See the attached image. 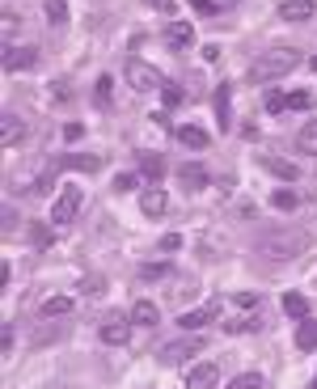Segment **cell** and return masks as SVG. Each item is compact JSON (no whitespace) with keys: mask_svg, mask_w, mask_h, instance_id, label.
<instances>
[{"mask_svg":"<svg viewBox=\"0 0 317 389\" xmlns=\"http://www.w3.org/2000/svg\"><path fill=\"white\" fill-rule=\"evenodd\" d=\"M301 64V51L297 47H267L254 64H250V80H280V76H288L292 68Z\"/></svg>","mask_w":317,"mask_h":389,"instance_id":"cell-1","label":"cell"},{"mask_svg":"<svg viewBox=\"0 0 317 389\" xmlns=\"http://www.w3.org/2000/svg\"><path fill=\"white\" fill-rule=\"evenodd\" d=\"M258 250L267 258H297V254L309 250V233H301V229H267L258 237Z\"/></svg>","mask_w":317,"mask_h":389,"instance_id":"cell-2","label":"cell"},{"mask_svg":"<svg viewBox=\"0 0 317 389\" xmlns=\"http://www.w3.org/2000/svg\"><path fill=\"white\" fill-rule=\"evenodd\" d=\"M80 199H85V195H80V186H72V182H68V186H59V195H55V203H51V225H55V229L72 225V220H76V212H80Z\"/></svg>","mask_w":317,"mask_h":389,"instance_id":"cell-3","label":"cell"},{"mask_svg":"<svg viewBox=\"0 0 317 389\" xmlns=\"http://www.w3.org/2000/svg\"><path fill=\"white\" fill-rule=\"evenodd\" d=\"M203 347H208V343H203L199 335H195V339H174V343H165V347L157 352V360H161V364H186V360H195Z\"/></svg>","mask_w":317,"mask_h":389,"instance_id":"cell-4","label":"cell"},{"mask_svg":"<svg viewBox=\"0 0 317 389\" xmlns=\"http://www.w3.org/2000/svg\"><path fill=\"white\" fill-rule=\"evenodd\" d=\"M127 80H131V89H140V93H152V89L165 85L161 72H157L152 64H144V59H127Z\"/></svg>","mask_w":317,"mask_h":389,"instance_id":"cell-5","label":"cell"},{"mask_svg":"<svg viewBox=\"0 0 317 389\" xmlns=\"http://www.w3.org/2000/svg\"><path fill=\"white\" fill-rule=\"evenodd\" d=\"M131 326H136L131 318H110V322H102V330H97V335H102V343H106V347H127Z\"/></svg>","mask_w":317,"mask_h":389,"instance_id":"cell-6","label":"cell"},{"mask_svg":"<svg viewBox=\"0 0 317 389\" xmlns=\"http://www.w3.org/2000/svg\"><path fill=\"white\" fill-rule=\"evenodd\" d=\"M34 59H38L34 47H13V42H4V72H25V68H34Z\"/></svg>","mask_w":317,"mask_h":389,"instance_id":"cell-7","label":"cell"},{"mask_svg":"<svg viewBox=\"0 0 317 389\" xmlns=\"http://www.w3.org/2000/svg\"><path fill=\"white\" fill-rule=\"evenodd\" d=\"M186 389H220V369L216 364H191Z\"/></svg>","mask_w":317,"mask_h":389,"instance_id":"cell-8","label":"cell"},{"mask_svg":"<svg viewBox=\"0 0 317 389\" xmlns=\"http://www.w3.org/2000/svg\"><path fill=\"white\" fill-rule=\"evenodd\" d=\"M21 140H25V123H21L13 110H4V114H0V144H4V148H17Z\"/></svg>","mask_w":317,"mask_h":389,"instance_id":"cell-9","label":"cell"},{"mask_svg":"<svg viewBox=\"0 0 317 389\" xmlns=\"http://www.w3.org/2000/svg\"><path fill=\"white\" fill-rule=\"evenodd\" d=\"M165 208H169V195H165L161 186H148V191L140 195V212H144L148 220H161V216H165Z\"/></svg>","mask_w":317,"mask_h":389,"instance_id":"cell-10","label":"cell"},{"mask_svg":"<svg viewBox=\"0 0 317 389\" xmlns=\"http://www.w3.org/2000/svg\"><path fill=\"white\" fill-rule=\"evenodd\" d=\"M216 313H220V301H208V305H199V309H191V313H182L178 322H182V330H199V326H208V322H216Z\"/></svg>","mask_w":317,"mask_h":389,"instance_id":"cell-11","label":"cell"},{"mask_svg":"<svg viewBox=\"0 0 317 389\" xmlns=\"http://www.w3.org/2000/svg\"><path fill=\"white\" fill-rule=\"evenodd\" d=\"M174 136H178V144H182V148H195V152H203V148L212 144V140H208V131H203V127H195V123H182Z\"/></svg>","mask_w":317,"mask_h":389,"instance_id":"cell-12","label":"cell"},{"mask_svg":"<svg viewBox=\"0 0 317 389\" xmlns=\"http://www.w3.org/2000/svg\"><path fill=\"white\" fill-rule=\"evenodd\" d=\"M165 42H169L174 51L191 47V42H195V25H186V21H169V25H165Z\"/></svg>","mask_w":317,"mask_h":389,"instance_id":"cell-13","label":"cell"},{"mask_svg":"<svg viewBox=\"0 0 317 389\" xmlns=\"http://www.w3.org/2000/svg\"><path fill=\"white\" fill-rule=\"evenodd\" d=\"M280 17H284V21H309V17H313V4H309V0H284V4H280Z\"/></svg>","mask_w":317,"mask_h":389,"instance_id":"cell-14","label":"cell"},{"mask_svg":"<svg viewBox=\"0 0 317 389\" xmlns=\"http://www.w3.org/2000/svg\"><path fill=\"white\" fill-rule=\"evenodd\" d=\"M131 322H136V326H157V322H161V309H157L152 301H136V305H131Z\"/></svg>","mask_w":317,"mask_h":389,"instance_id":"cell-15","label":"cell"},{"mask_svg":"<svg viewBox=\"0 0 317 389\" xmlns=\"http://www.w3.org/2000/svg\"><path fill=\"white\" fill-rule=\"evenodd\" d=\"M297 347L301 352H317V322L313 318H301L297 322Z\"/></svg>","mask_w":317,"mask_h":389,"instance_id":"cell-16","label":"cell"},{"mask_svg":"<svg viewBox=\"0 0 317 389\" xmlns=\"http://www.w3.org/2000/svg\"><path fill=\"white\" fill-rule=\"evenodd\" d=\"M297 148H301L305 157H317V119L301 123V131H297Z\"/></svg>","mask_w":317,"mask_h":389,"instance_id":"cell-17","label":"cell"},{"mask_svg":"<svg viewBox=\"0 0 317 389\" xmlns=\"http://www.w3.org/2000/svg\"><path fill=\"white\" fill-rule=\"evenodd\" d=\"M178 178H182L186 191H203V186H208V169H203V165H182Z\"/></svg>","mask_w":317,"mask_h":389,"instance_id":"cell-18","label":"cell"},{"mask_svg":"<svg viewBox=\"0 0 317 389\" xmlns=\"http://www.w3.org/2000/svg\"><path fill=\"white\" fill-rule=\"evenodd\" d=\"M229 102H233V89H229V85H220V89H216V123H220L225 131H229V119H233Z\"/></svg>","mask_w":317,"mask_h":389,"instance_id":"cell-19","label":"cell"},{"mask_svg":"<svg viewBox=\"0 0 317 389\" xmlns=\"http://www.w3.org/2000/svg\"><path fill=\"white\" fill-rule=\"evenodd\" d=\"M68 313H72V301H68V297L42 301V318H47V322H59V318H68Z\"/></svg>","mask_w":317,"mask_h":389,"instance_id":"cell-20","label":"cell"},{"mask_svg":"<svg viewBox=\"0 0 317 389\" xmlns=\"http://www.w3.org/2000/svg\"><path fill=\"white\" fill-rule=\"evenodd\" d=\"M284 313H288L292 322H301V318H309V301H305L301 292H284Z\"/></svg>","mask_w":317,"mask_h":389,"instance_id":"cell-21","label":"cell"},{"mask_svg":"<svg viewBox=\"0 0 317 389\" xmlns=\"http://www.w3.org/2000/svg\"><path fill=\"white\" fill-rule=\"evenodd\" d=\"M258 326H263V313H246V318H229V322H225L229 335H250V330H258Z\"/></svg>","mask_w":317,"mask_h":389,"instance_id":"cell-22","label":"cell"},{"mask_svg":"<svg viewBox=\"0 0 317 389\" xmlns=\"http://www.w3.org/2000/svg\"><path fill=\"white\" fill-rule=\"evenodd\" d=\"M59 169H85V174H97V169H102V157H59Z\"/></svg>","mask_w":317,"mask_h":389,"instance_id":"cell-23","label":"cell"},{"mask_svg":"<svg viewBox=\"0 0 317 389\" xmlns=\"http://www.w3.org/2000/svg\"><path fill=\"white\" fill-rule=\"evenodd\" d=\"M140 174H144V178H152V182H161V174H165V161H161L157 152H140Z\"/></svg>","mask_w":317,"mask_h":389,"instance_id":"cell-24","label":"cell"},{"mask_svg":"<svg viewBox=\"0 0 317 389\" xmlns=\"http://www.w3.org/2000/svg\"><path fill=\"white\" fill-rule=\"evenodd\" d=\"M263 161V169H271L275 178H284V182H292V178H301L297 174V165H288V161H280V157H258Z\"/></svg>","mask_w":317,"mask_h":389,"instance_id":"cell-25","label":"cell"},{"mask_svg":"<svg viewBox=\"0 0 317 389\" xmlns=\"http://www.w3.org/2000/svg\"><path fill=\"white\" fill-rule=\"evenodd\" d=\"M25 233H30V241H34L38 250H47V246L55 241V233H51V225H38V220H34V225H30Z\"/></svg>","mask_w":317,"mask_h":389,"instance_id":"cell-26","label":"cell"},{"mask_svg":"<svg viewBox=\"0 0 317 389\" xmlns=\"http://www.w3.org/2000/svg\"><path fill=\"white\" fill-rule=\"evenodd\" d=\"M42 8H47V21H51V25H64V21H68V4H64V0H47Z\"/></svg>","mask_w":317,"mask_h":389,"instance_id":"cell-27","label":"cell"},{"mask_svg":"<svg viewBox=\"0 0 317 389\" xmlns=\"http://www.w3.org/2000/svg\"><path fill=\"white\" fill-rule=\"evenodd\" d=\"M229 389H263V373H241L229 381Z\"/></svg>","mask_w":317,"mask_h":389,"instance_id":"cell-28","label":"cell"},{"mask_svg":"<svg viewBox=\"0 0 317 389\" xmlns=\"http://www.w3.org/2000/svg\"><path fill=\"white\" fill-rule=\"evenodd\" d=\"M309 106H313V93H305V89L288 93V110H309Z\"/></svg>","mask_w":317,"mask_h":389,"instance_id":"cell-29","label":"cell"},{"mask_svg":"<svg viewBox=\"0 0 317 389\" xmlns=\"http://www.w3.org/2000/svg\"><path fill=\"white\" fill-rule=\"evenodd\" d=\"M271 208L292 212V208H297V191H275V195H271Z\"/></svg>","mask_w":317,"mask_h":389,"instance_id":"cell-30","label":"cell"},{"mask_svg":"<svg viewBox=\"0 0 317 389\" xmlns=\"http://www.w3.org/2000/svg\"><path fill=\"white\" fill-rule=\"evenodd\" d=\"M288 110V93H267V114H284Z\"/></svg>","mask_w":317,"mask_h":389,"instance_id":"cell-31","label":"cell"},{"mask_svg":"<svg viewBox=\"0 0 317 389\" xmlns=\"http://www.w3.org/2000/svg\"><path fill=\"white\" fill-rule=\"evenodd\" d=\"M140 275H144V280H157V284H161V280H169V275H174V267H169V263H161V267H144Z\"/></svg>","mask_w":317,"mask_h":389,"instance_id":"cell-32","label":"cell"},{"mask_svg":"<svg viewBox=\"0 0 317 389\" xmlns=\"http://www.w3.org/2000/svg\"><path fill=\"white\" fill-rule=\"evenodd\" d=\"M140 178H144V174H123V178H114V191H123V195H127V191H136V186H140Z\"/></svg>","mask_w":317,"mask_h":389,"instance_id":"cell-33","label":"cell"},{"mask_svg":"<svg viewBox=\"0 0 317 389\" xmlns=\"http://www.w3.org/2000/svg\"><path fill=\"white\" fill-rule=\"evenodd\" d=\"M191 8H195L199 17H216V13H220V4H216V0H191Z\"/></svg>","mask_w":317,"mask_h":389,"instance_id":"cell-34","label":"cell"},{"mask_svg":"<svg viewBox=\"0 0 317 389\" xmlns=\"http://www.w3.org/2000/svg\"><path fill=\"white\" fill-rule=\"evenodd\" d=\"M161 102H165V106H178V102H182V89H178V85H161Z\"/></svg>","mask_w":317,"mask_h":389,"instance_id":"cell-35","label":"cell"},{"mask_svg":"<svg viewBox=\"0 0 317 389\" xmlns=\"http://www.w3.org/2000/svg\"><path fill=\"white\" fill-rule=\"evenodd\" d=\"M178 250H182V237L178 233H165L161 237V254H178Z\"/></svg>","mask_w":317,"mask_h":389,"instance_id":"cell-36","label":"cell"},{"mask_svg":"<svg viewBox=\"0 0 317 389\" xmlns=\"http://www.w3.org/2000/svg\"><path fill=\"white\" fill-rule=\"evenodd\" d=\"M97 102H102V106L110 102V76H102V80H97Z\"/></svg>","mask_w":317,"mask_h":389,"instance_id":"cell-37","label":"cell"},{"mask_svg":"<svg viewBox=\"0 0 317 389\" xmlns=\"http://www.w3.org/2000/svg\"><path fill=\"white\" fill-rule=\"evenodd\" d=\"M64 136H68V140H80V136H85V127H80V123H68V127H64Z\"/></svg>","mask_w":317,"mask_h":389,"instance_id":"cell-38","label":"cell"},{"mask_svg":"<svg viewBox=\"0 0 317 389\" xmlns=\"http://www.w3.org/2000/svg\"><path fill=\"white\" fill-rule=\"evenodd\" d=\"M309 68H313V72H317V55H313V59H309Z\"/></svg>","mask_w":317,"mask_h":389,"instance_id":"cell-39","label":"cell"},{"mask_svg":"<svg viewBox=\"0 0 317 389\" xmlns=\"http://www.w3.org/2000/svg\"><path fill=\"white\" fill-rule=\"evenodd\" d=\"M309 389H317V377H313V385H309Z\"/></svg>","mask_w":317,"mask_h":389,"instance_id":"cell-40","label":"cell"},{"mask_svg":"<svg viewBox=\"0 0 317 389\" xmlns=\"http://www.w3.org/2000/svg\"><path fill=\"white\" fill-rule=\"evenodd\" d=\"M148 4H157V0H148Z\"/></svg>","mask_w":317,"mask_h":389,"instance_id":"cell-41","label":"cell"}]
</instances>
